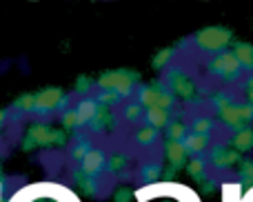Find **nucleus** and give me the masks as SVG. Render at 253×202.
<instances>
[{
	"instance_id": "obj_6",
	"label": "nucleus",
	"mask_w": 253,
	"mask_h": 202,
	"mask_svg": "<svg viewBox=\"0 0 253 202\" xmlns=\"http://www.w3.org/2000/svg\"><path fill=\"white\" fill-rule=\"evenodd\" d=\"M233 56L238 58L242 69L253 71V44L249 42H233Z\"/></svg>"
},
{
	"instance_id": "obj_12",
	"label": "nucleus",
	"mask_w": 253,
	"mask_h": 202,
	"mask_svg": "<svg viewBox=\"0 0 253 202\" xmlns=\"http://www.w3.org/2000/svg\"><path fill=\"white\" fill-rule=\"evenodd\" d=\"M167 133H169L171 140L180 142V138H184V133H187V127L182 122H171V124H167Z\"/></svg>"
},
{
	"instance_id": "obj_10",
	"label": "nucleus",
	"mask_w": 253,
	"mask_h": 202,
	"mask_svg": "<svg viewBox=\"0 0 253 202\" xmlns=\"http://www.w3.org/2000/svg\"><path fill=\"white\" fill-rule=\"evenodd\" d=\"M238 173L245 180V185H253V160H242L238 164Z\"/></svg>"
},
{
	"instance_id": "obj_9",
	"label": "nucleus",
	"mask_w": 253,
	"mask_h": 202,
	"mask_svg": "<svg viewBox=\"0 0 253 202\" xmlns=\"http://www.w3.org/2000/svg\"><path fill=\"white\" fill-rule=\"evenodd\" d=\"M149 120H151V127H165L169 122V111L165 109H149Z\"/></svg>"
},
{
	"instance_id": "obj_11",
	"label": "nucleus",
	"mask_w": 253,
	"mask_h": 202,
	"mask_svg": "<svg viewBox=\"0 0 253 202\" xmlns=\"http://www.w3.org/2000/svg\"><path fill=\"white\" fill-rule=\"evenodd\" d=\"M193 133H202V136H209V131L213 129V122L209 118H196L191 124Z\"/></svg>"
},
{
	"instance_id": "obj_14",
	"label": "nucleus",
	"mask_w": 253,
	"mask_h": 202,
	"mask_svg": "<svg viewBox=\"0 0 253 202\" xmlns=\"http://www.w3.org/2000/svg\"><path fill=\"white\" fill-rule=\"evenodd\" d=\"M247 102L253 107V91H247Z\"/></svg>"
},
{
	"instance_id": "obj_4",
	"label": "nucleus",
	"mask_w": 253,
	"mask_h": 202,
	"mask_svg": "<svg viewBox=\"0 0 253 202\" xmlns=\"http://www.w3.org/2000/svg\"><path fill=\"white\" fill-rule=\"evenodd\" d=\"M209 162H211V167H213V169H220V171H224V169H229V167H236V164H240L242 158H240V151H236L233 147L215 145V147H211Z\"/></svg>"
},
{
	"instance_id": "obj_8",
	"label": "nucleus",
	"mask_w": 253,
	"mask_h": 202,
	"mask_svg": "<svg viewBox=\"0 0 253 202\" xmlns=\"http://www.w3.org/2000/svg\"><path fill=\"white\" fill-rule=\"evenodd\" d=\"M167 156H169V162H173L175 167H180V164L184 162L187 149H184V145H180L178 140H169V145H167Z\"/></svg>"
},
{
	"instance_id": "obj_3",
	"label": "nucleus",
	"mask_w": 253,
	"mask_h": 202,
	"mask_svg": "<svg viewBox=\"0 0 253 202\" xmlns=\"http://www.w3.org/2000/svg\"><path fill=\"white\" fill-rule=\"evenodd\" d=\"M196 44L205 51H227V47L231 44V31L224 29V27H209V29H202L196 36Z\"/></svg>"
},
{
	"instance_id": "obj_2",
	"label": "nucleus",
	"mask_w": 253,
	"mask_h": 202,
	"mask_svg": "<svg viewBox=\"0 0 253 202\" xmlns=\"http://www.w3.org/2000/svg\"><path fill=\"white\" fill-rule=\"evenodd\" d=\"M211 74H215L218 78L227 80V82H236L242 76V67L238 62V58L233 56V51H220L211 58L209 62Z\"/></svg>"
},
{
	"instance_id": "obj_1",
	"label": "nucleus",
	"mask_w": 253,
	"mask_h": 202,
	"mask_svg": "<svg viewBox=\"0 0 253 202\" xmlns=\"http://www.w3.org/2000/svg\"><path fill=\"white\" fill-rule=\"evenodd\" d=\"M218 116H220V122L227 124V127L236 133V131H242V129L251 127L253 107L249 102H233V105H229L227 109L218 111Z\"/></svg>"
},
{
	"instance_id": "obj_5",
	"label": "nucleus",
	"mask_w": 253,
	"mask_h": 202,
	"mask_svg": "<svg viewBox=\"0 0 253 202\" xmlns=\"http://www.w3.org/2000/svg\"><path fill=\"white\" fill-rule=\"evenodd\" d=\"M184 149L193 156H200L211 149V140L209 136H202V133H191V136L184 138Z\"/></svg>"
},
{
	"instance_id": "obj_7",
	"label": "nucleus",
	"mask_w": 253,
	"mask_h": 202,
	"mask_svg": "<svg viewBox=\"0 0 253 202\" xmlns=\"http://www.w3.org/2000/svg\"><path fill=\"white\" fill-rule=\"evenodd\" d=\"M231 147L236 151H240V154L253 149V127H247V129H242V131L233 133L231 136Z\"/></svg>"
},
{
	"instance_id": "obj_13",
	"label": "nucleus",
	"mask_w": 253,
	"mask_h": 202,
	"mask_svg": "<svg viewBox=\"0 0 253 202\" xmlns=\"http://www.w3.org/2000/svg\"><path fill=\"white\" fill-rule=\"evenodd\" d=\"M189 173H191L196 180H202V178H205V162H202V160H191Z\"/></svg>"
}]
</instances>
